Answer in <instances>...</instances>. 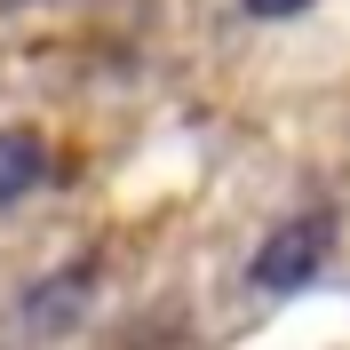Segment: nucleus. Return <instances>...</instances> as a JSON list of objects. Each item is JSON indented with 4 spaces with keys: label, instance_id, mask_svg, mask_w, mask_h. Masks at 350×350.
Returning <instances> with one entry per match:
<instances>
[{
    "label": "nucleus",
    "instance_id": "obj_3",
    "mask_svg": "<svg viewBox=\"0 0 350 350\" xmlns=\"http://www.w3.org/2000/svg\"><path fill=\"white\" fill-rule=\"evenodd\" d=\"M48 183V152H40V135H24V128H8L0 135V207H16L24 191H40Z\"/></svg>",
    "mask_w": 350,
    "mask_h": 350
},
{
    "label": "nucleus",
    "instance_id": "obj_1",
    "mask_svg": "<svg viewBox=\"0 0 350 350\" xmlns=\"http://www.w3.org/2000/svg\"><path fill=\"white\" fill-rule=\"evenodd\" d=\"M334 239H342V223H334L327 207H303V215L271 223V239L255 247V262H247V279H255L262 295H295V286H310L319 271H327Z\"/></svg>",
    "mask_w": 350,
    "mask_h": 350
},
{
    "label": "nucleus",
    "instance_id": "obj_5",
    "mask_svg": "<svg viewBox=\"0 0 350 350\" xmlns=\"http://www.w3.org/2000/svg\"><path fill=\"white\" fill-rule=\"evenodd\" d=\"M0 8H32V0H0Z\"/></svg>",
    "mask_w": 350,
    "mask_h": 350
},
{
    "label": "nucleus",
    "instance_id": "obj_2",
    "mask_svg": "<svg viewBox=\"0 0 350 350\" xmlns=\"http://www.w3.org/2000/svg\"><path fill=\"white\" fill-rule=\"evenodd\" d=\"M88 295H96V271H88V262H80V271H48V279L24 295V310H16V319H24L32 334H64V327H80Z\"/></svg>",
    "mask_w": 350,
    "mask_h": 350
},
{
    "label": "nucleus",
    "instance_id": "obj_4",
    "mask_svg": "<svg viewBox=\"0 0 350 350\" xmlns=\"http://www.w3.org/2000/svg\"><path fill=\"white\" fill-rule=\"evenodd\" d=\"M239 8H247L255 24H279V16H303L310 0H239Z\"/></svg>",
    "mask_w": 350,
    "mask_h": 350
}]
</instances>
